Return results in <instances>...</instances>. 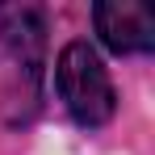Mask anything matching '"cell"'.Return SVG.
Returning <instances> with one entry per match:
<instances>
[{
  "label": "cell",
  "instance_id": "6da1fadb",
  "mask_svg": "<svg viewBox=\"0 0 155 155\" xmlns=\"http://www.w3.org/2000/svg\"><path fill=\"white\" fill-rule=\"evenodd\" d=\"M46 63V17L34 4L0 8V105L8 122H25L38 109Z\"/></svg>",
  "mask_w": 155,
  "mask_h": 155
},
{
  "label": "cell",
  "instance_id": "7a4b0ae2",
  "mask_svg": "<svg viewBox=\"0 0 155 155\" xmlns=\"http://www.w3.org/2000/svg\"><path fill=\"white\" fill-rule=\"evenodd\" d=\"M54 88L67 105V113L76 117L80 126H105L117 109V92H113V80L109 67L101 63V54L92 51L84 38L67 42L59 59H54Z\"/></svg>",
  "mask_w": 155,
  "mask_h": 155
},
{
  "label": "cell",
  "instance_id": "3957f363",
  "mask_svg": "<svg viewBox=\"0 0 155 155\" xmlns=\"http://www.w3.org/2000/svg\"><path fill=\"white\" fill-rule=\"evenodd\" d=\"M92 25L101 34V42L113 54H147L155 46V17L147 4L117 0V4H97L92 8Z\"/></svg>",
  "mask_w": 155,
  "mask_h": 155
}]
</instances>
